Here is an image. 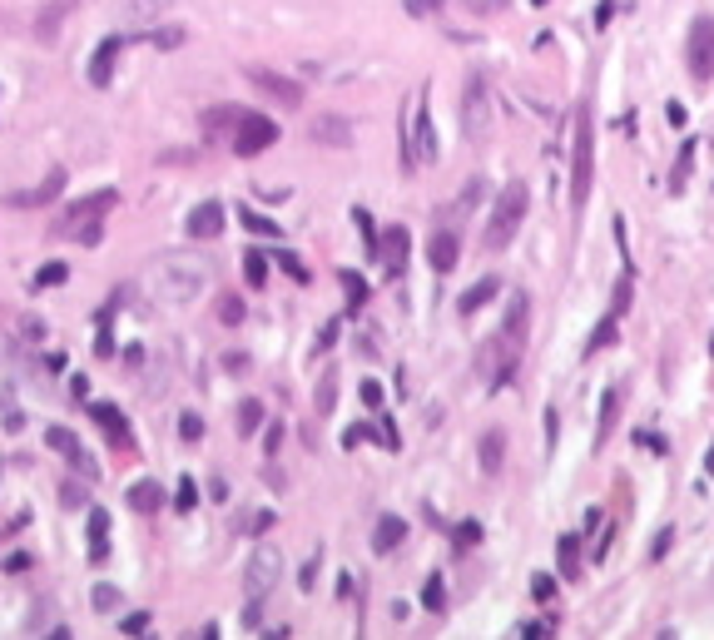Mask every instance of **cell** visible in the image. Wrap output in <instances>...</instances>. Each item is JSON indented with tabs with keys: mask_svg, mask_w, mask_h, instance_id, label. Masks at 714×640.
Here are the masks:
<instances>
[{
	"mask_svg": "<svg viewBox=\"0 0 714 640\" xmlns=\"http://www.w3.org/2000/svg\"><path fill=\"white\" fill-rule=\"evenodd\" d=\"M258 427H264V407H258V402H243V407H238V432H243V437H249V432H258Z\"/></svg>",
	"mask_w": 714,
	"mask_h": 640,
	"instance_id": "obj_33",
	"label": "cell"
},
{
	"mask_svg": "<svg viewBox=\"0 0 714 640\" xmlns=\"http://www.w3.org/2000/svg\"><path fill=\"white\" fill-rule=\"evenodd\" d=\"M526 204H531V194H526L521 179L496 194V213H491V224H487V249H506V243H511V234L521 228V219H526Z\"/></svg>",
	"mask_w": 714,
	"mask_h": 640,
	"instance_id": "obj_3",
	"label": "cell"
},
{
	"mask_svg": "<svg viewBox=\"0 0 714 640\" xmlns=\"http://www.w3.org/2000/svg\"><path fill=\"white\" fill-rule=\"evenodd\" d=\"M224 367H228V373H243V367H249V358H243V352H228Z\"/></svg>",
	"mask_w": 714,
	"mask_h": 640,
	"instance_id": "obj_59",
	"label": "cell"
},
{
	"mask_svg": "<svg viewBox=\"0 0 714 640\" xmlns=\"http://www.w3.org/2000/svg\"><path fill=\"white\" fill-rule=\"evenodd\" d=\"M80 0H50V5H45V11H40V20H35V35L45 40V45H50L55 35H60V26H65V15L75 11Z\"/></svg>",
	"mask_w": 714,
	"mask_h": 640,
	"instance_id": "obj_19",
	"label": "cell"
},
{
	"mask_svg": "<svg viewBox=\"0 0 714 640\" xmlns=\"http://www.w3.org/2000/svg\"><path fill=\"white\" fill-rule=\"evenodd\" d=\"M710 352H714V343H710Z\"/></svg>",
	"mask_w": 714,
	"mask_h": 640,
	"instance_id": "obj_63",
	"label": "cell"
},
{
	"mask_svg": "<svg viewBox=\"0 0 714 640\" xmlns=\"http://www.w3.org/2000/svg\"><path fill=\"white\" fill-rule=\"evenodd\" d=\"M590 174H595V135H590V114L580 110L576 120V174H571V209H586L590 199Z\"/></svg>",
	"mask_w": 714,
	"mask_h": 640,
	"instance_id": "obj_5",
	"label": "cell"
},
{
	"mask_svg": "<svg viewBox=\"0 0 714 640\" xmlns=\"http://www.w3.org/2000/svg\"><path fill=\"white\" fill-rule=\"evenodd\" d=\"M110 556V516L89 512V561H104Z\"/></svg>",
	"mask_w": 714,
	"mask_h": 640,
	"instance_id": "obj_22",
	"label": "cell"
},
{
	"mask_svg": "<svg viewBox=\"0 0 714 640\" xmlns=\"http://www.w3.org/2000/svg\"><path fill=\"white\" fill-rule=\"evenodd\" d=\"M89 417H95V422L110 432L114 447H129V422H125V413H119V407H110V402H95V407H89Z\"/></svg>",
	"mask_w": 714,
	"mask_h": 640,
	"instance_id": "obj_16",
	"label": "cell"
},
{
	"mask_svg": "<svg viewBox=\"0 0 714 640\" xmlns=\"http://www.w3.org/2000/svg\"><path fill=\"white\" fill-rule=\"evenodd\" d=\"M238 114H243V110H234V104H219V110H209V129H224V125H238Z\"/></svg>",
	"mask_w": 714,
	"mask_h": 640,
	"instance_id": "obj_47",
	"label": "cell"
},
{
	"mask_svg": "<svg viewBox=\"0 0 714 640\" xmlns=\"http://www.w3.org/2000/svg\"><path fill=\"white\" fill-rule=\"evenodd\" d=\"M521 636H526V640H546V636H551V626H546V621H526Z\"/></svg>",
	"mask_w": 714,
	"mask_h": 640,
	"instance_id": "obj_54",
	"label": "cell"
},
{
	"mask_svg": "<svg viewBox=\"0 0 714 640\" xmlns=\"http://www.w3.org/2000/svg\"><path fill=\"white\" fill-rule=\"evenodd\" d=\"M432 159H437V129H432V114H426V89H417L412 110H407V129H402V164L422 169Z\"/></svg>",
	"mask_w": 714,
	"mask_h": 640,
	"instance_id": "obj_2",
	"label": "cell"
},
{
	"mask_svg": "<svg viewBox=\"0 0 714 640\" xmlns=\"http://www.w3.org/2000/svg\"><path fill=\"white\" fill-rule=\"evenodd\" d=\"M278 447H283V427H268V437H264V452L273 457Z\"/></svg>",
	"mask_w": 714,
	"mask_h": 640,
	"instance_id": "obj_56",
	"label": "cell"
},
{
	"mask_svg": "<svg viewBox=\"0 0 714 640\" xmlns=\"http://www.w3.org/2000/svg\"><path fill=\"white\" fill-rule=\"evenodd\" d=\"M580 536H561V571L565 576H580Z\"/></svg>",
	"mask_w": 714,
	"mask_h": 640,
	"instance_id": "obj_34",
	"label": "cell"
},
{
	"mask_svg": "<svg viewBox=\"0 0 714 640\" xmlns=\"http://www.w3.org/2000/svg\"><path fill=\"white\" fill-rule=\"evenodd\" d=\"M278 576H283V556H278L273 546H253L249 566H243V590H249V601H264L268 590L278 586Z\"/></svg>",
	"mask_w": 714,
	"mask_h": 640,
	"instance_id": "obj_7",
	"label": "cell"
},
{
	"mask_svg": "<svg viewBox=\"0 0 714 640\" xmlns=\"http://www.w3.org/2000/svg\"><path fill=\"white\" fill-rule=\"evenodd\" d=\"M462 129L472 139H481L491 129V89H487V80L481 75H472L466 80V95H462Z\"/></svg>",
	"mask_w": 714,
	"mask_h": 640,
	"instance_id": "obj_8",
	"label": "cell"
},
{
	"mask_svg": "<svg viewBox=\"0 0 714 640\" xmlns=\"http://www.w3.org/2000/svg\"><path fill=\"white\" fill-rule=\"evenodd\" d=\"M422 605H426V611H447V586H441V576H426Z\"/></svg>",
	"mask_w": 714,
	"mask_h": 640,
	"instance_id": "obj_32",
	"label": "cell"
},
{
	"mask_svg": "<svg viewBox=\"0 0 714 640\" xmlns=\"http://www.w3.org/2000/svg\"><path fill=\"white\" fill-rule=\"evenodd\" d=\"M338 407V373H323V388H318V417H327Z\"/></svg>",
	"mask_w": 714,
	"mask_h": 640,
	"instance_id": "obj_30",
	"label": "cell"
},
{
	"mask_svg": "<svg viewBox=\"0 0 714 640\" xmlns=\"http://www.w3.org/2000/svg\"><path fill=\"white\" fill-rule=\"evenodd\" d=\"M243 278H249V289H264V283H268V258L258 249L243 253Z\"/></svg>",
	"mask_w": 714,
	"mask_h": 640,
	"instance_id": "obj_28",
	"label": "cell"
},
{
	"mask_svg": "<svg viewBox=\"0 0 714 640\" xmlns=\"http://www.w3.org/2000/svg\"><path fill=\"white\" fill-rule=\"evenodd\" d=\"M144 630H150V611H129L119 621V636H144Z\"/></svg>",
	"mask_w": 714,
	"mask_h": 640,
	"instance_id": "obj_42",
	"label": "cell"
},
{
	"mask_svg": "<svg viewBox=\"0 0 714 640\" xmlns=\"http://www.w3.org/2000/svg\"><path fill=\"white\" fill-rule=\"evenodd\" d=\"M481 194H487V179H472V184L462 189V209H472V204L481 199Z\"/></svg>",
	"mask_w": 714,
	"mask_h": 640,
	"instance_id": "obj_53",
	"label": "cell"
},
{
	"mask_svg": "<svg viewBox=\"0 0 714 640\" xmlns=\"http://www.w3.org/2000/svg\"><path fill=\"white\" fill-rule=\"evenodd\" d=\"M125 502H129V512L150 516V512H159V506H164V491H159V482H150V477H144V482H134V487H129V497H125Z\"/></svg>",
	"mask_w": 714,
	"mask_h": 640,
	"instance_id": "obj_20",
	"label": "cell"
},
{
	"mask_svg": "<svg viewBox=\"0 0 714 640\" xmlns=\"http://www.w3.org/2000/svg\"><path fill=\"white\" fill-rule=\"evenodd\" d=\"M640 442H645L650 452H664V437H655V432H640Z\"/></svg>",
	"mask_w": 714,
	"mask_h": 640,
	"instance_id": "obj_60",
	"label": "cell"
},
{
	"mask_svg": "<svg viewBox=\"0 0 714 640\" xmlns=\"http://www.w3.org/2000/svg\"><path fill=\"white\" fill-rule=\"evenodd\" d=\"M704 472H710V477H714V447H710V452H704Z\"/></svg>",
	"mask_w": 714,
	"mask_h": 640,
	"instance_id": "obj_62",
	"label": "cell"
},
{
	"mask_svg": "<svg viewBox=\"0 0 714 640\" xmlns=\"http://www.w3.org/2000/svg\"><path fill=\"white\" fill-rule=\"evenodd\" d=\"M342 289H348V308H352V313H357V308H363V303H367V283H363V278H357V274H348V268H342Z\"/></svg>",
	"mask_w": 714,
	"mask_h": 640,
	"instance_id": "obj_31",
	"label": "cell"
},
{
	"mask_svg": "<svg viewBox=\"0 0 714 640\" xmlns=\"http://www.w3.org/2000/svg\"><path fill=\"white\" fill-rule=\"evenodd\" d=\"M476 457H481V472L487 477H496L506 462V432L502 427H491V432H481V447H476Z\"/></svg>",
	"mask_w": 714,
	"mask_h": 640,
	"instance_id": "obj_15",
	"label": "cell"
},
{
	"mask_svg": "<svg viewBox=\"0 0 714 640\" xmlns=\"http://www.w3.org/2000/svg\"><path fill=\"white\" fill-rule=\"evenodd\" d=\"M615 328H620V318L605 313V323L595 328V333H590V343H586V358H590V352H601V348H610V343H615Z\"/></svg>",
	"mask_w": 714,
	"mask_h": 640,
	"instance_id": "obj_29",
	"label": "cell"
},
{
	"mask_svg": "<svg viewBox=\"0 0 714 640\" xmlns=\"http://www.w3.org/2000/svg\"><path fill=\"white\" fill-rule=\"evenodd\" d=\"M238 224H249L253 234H264V239H278V234H283L278 224H268L264 213H253V209H238Z\"/></svg>",
	"mask_w": 714,
	"mask_h": 640,
	"instance_id": "obj_36",
	"label": "cell"
},
{
	"mask_svg": "<svg viewBox=\"0 0 714 640\" xmlns=\"http://www.w3.org/2000/svg\"><path fill=\"white\" fill-rule=\"evenodd\" d=\"M174 502H179V512H194V502H199V487H194V477L179 482V497H174Z\"/></svg>",
	"mask_w": 714,
	"mask_h": 640,
	"instance_id": "obj_49",
	"label": "cell"
},
{
	"mask_svg": "<svg viewBox=\"0 0 714 640\" xmlns=\"http://www.w3.org/2000/svg\"><path fill=\"white\" fill-rule=\"evenodd\" d=\"M114 601H119V586L100 581V586H95V611H114Z\"/></svg>",
	"mask_w": 714,
	"mask_h": 640,
	"instance_id": "obj_46",
	"label": "cell"
},
{
	"mask_svg": "<svg viewBox=\"0 0 714 640\" xmlns=\"http://www.w3.org/2000/svg\"><path fill=\"white\" fill-rule=\"evenodd\" d=\"M664 125H670V129H685L689 125V110L679 100H670V104H664Z\"/></svg>",
	"mask_w": 714,
	"mask_h": 640,
	"instance_id": "obj_51",
	"label": "cell"
},
{
	"mask_svg": "<svg viewBox=\"0 0 714 640\" xmlns=\"http://www.w3.org/2000/svg\"><path fill=\"white\" fill-rule=\"evenodd\" d=\"M184 35H188V30L164 26V30H154V35H144V40H150V45H159V50H179V45H184Z\"/></svg>",
	"mask_w": 714,
	"mask_h": 640,
	"instance_id": "obj_37",
	"label": "cell"
},
{
	"mask_svg": "<svg viewBox=\"0 0 714 640\" xmlns=\"http://www.w3.org/2000/svg\"><path fill=\"white\" fill-rule=\"evenodd\" d=\"M363 402H367V407H377V402H382V388H377V382H363Z\"/></svg>",
	"mask_w": 714,
	"mask_h": 640,
	"instance_id": "obj_58",
	"label": "cell"
},
{
	"mask_svg": "<svg viewBox=\"0 0 714 640\" xmlns=\"http://www.w3.org/2000/svg\"><path fill=\"white\" fill-rule=\"evenodd\" d=\"M179 437H184V442H199L203 437V417L199 413H184V417H179Z\"/></svg>",
	"mask_w": 714,
	"mask_h": 640,
	"instance_id": "obj_43",
	"label": "cell"
},
{
	"mask_svg": "<svg viewBox=\"0 0 714 640\" xmlns=\"http://www.w3.org/2000/svg\"><path fill=\"white\" fill-rule=\"evenodd\" d=\"M531 596H536L541 605L556 601V576H546V571H541V576H531Z\"/></svg>",
	"mask_w": 714,
	"mask_h": 640,
	"instance_id": "obj_44",
	"label": "cell"
},
{
	"mask_svg": "<svg viewBox=\"0 0 714 640\" xmlns=\"http://www.w3.org/2000/svg\"><path fill=\"white\" fill-rule=\"evenodd\" d=\"M432 5L441 11V0H412V11H417V15H422V11H432Z\"/></svg>",
	"mask_w": 714,
	"mask_h": 640,
	"instance_id": "obj_61",
	"label": "cell"
},
{
	"mask_svg": "<svg viewBox=\"0 0 714 640\" xmlns=\"http://www.w3.org/2000/svg\"><path fill=\"white\" fill-rule=\"evenodd\" d=\"M188 234H194V239H219V234H224V204L203 199L199 209L188 213Z\"/></svg>",
	"mask_w": 714,
	"mask_h": 640,
	"instance_id": "obj_13",
	"label": "cell"
},
{
	"mask_svg": "<svg viewBox=\"0 0 714 640\" xmlns=\"http://www.w3.org/2000/svg\"><path fill=\"white\" fill-rule=\"evenodd\" d=\"M45 442H50L55 452H65V457L80 452V442H75V432H70V427H50V432H45Z\"/></svg>",
	"mask_w": 714,
	"mask_h": 640,
	"instance_id": "obj_35",
	"label": "cell"
},
{
	"mask_svg": "<svg viewBox=\"0 0 714 640\" xmlns=\"http://www.w3.org/2000/svg\"><path fill=\"white\" fill-rule=\"evenodd\" d=\"M278 268H283V274H288L293 283H313V274L303 268V258H298V253H278Z\"/></svg>",
	"mask_w": 714,
	"mask_h": 640,
	"instance_id": "obj_38",
	"label": "cell"
},
{
	"mask_svg": "<svg viewBox=\"0 0 714 640\" xmlns=\"http://www.w3.org/2000/svg\"><path fill=\"white\" fill-rule=\"evenodd\" d=\"M388 264H392V274H402L407 268V228H388Z\"/></svg>",
	"mask_w": 714,
	"mask_h": 640,
	"instance_id": "obj_27",
	"label": "cell"
},
{
	"mask_svg": "<svg viewBox=\"0 0 714 640\" xmlns=\"http://www.w3.org/2000/svg\"><path fill=\"white\" fill-rule=\"evenodd\" d=\"M65 274H70L65 264H45V268L35 274V289H55V283H65Z\"/></svg>",
	"mask_w": 714,
	"mask_h": 640,
	"instance_id": "obj_45",
	"label": "cell"
},
{
	"mask_svg": "<svg viewBox=\"0 0 714 640\" xmlns=\"http://www.w3.org/2000/svg\"><path fill=\"white\" fill-rule=\"evenodd\" d=\"M526 308H531V298H526L521 289H516L511 308H506V328H502V338H516V343H521V333H526Z\"/></svg>",
	"mask_w": 714,
	"mask_h": 640,
	"instance_id": "obj_24",
	"label": "cell"
},
{
	"mask_svg": "<svg viewBox=\"0 0 714 640\" xmlns=\"http://www.w3.org/2000/svg\"><path fill=\"white\" fill-rule=\"evenodd\" d=\"M457 258H462V234H457V228H437L432 243H426V264H432V274H451Z\"/></svg>",
	"mask_w": 714,
	"mask_h": 640,
	"instance_id": "obj_10",
	"label": "cell"
},
{
	"mask_svg": "<svg viewBox=\"0 0 714 640\" xmlns=\"http://www.w3.org/2000/svg\"><path fill=\"white\" fill-rule=\"evenodd\" d=\"M249 80L264 89V95H273L278 104H288V110H298V104H303V85H293V80H288V75H278V70H264V65H253Z\"/></svg>",
	"mask_w": 714,
	"mask_h": 640,
	"instance_id": "obj_9",
	"label": "cell"
},
{
	"mask_svg": "<svg viewBox=\"0 0 714 640\" xmlns=\"http://www.w3.org/2000/svg\"><path fill=\"white\" fill-rule=\"evenodd\" d=\"M556 432H561V417H556V407L546 413V447H556Z\"/></svg>",
	"mask_w": 714,
	"mask_h": 640,
	"instance_id": "obj_57",
	"label": "cell"
},
{
	"mask_svg": "<svg viewBox=\"0 0 714 640\" xmlns=\"http://www.w3.org/2000/svg\"><path fill=\"white\" fill-rule=\"evenodd\" d=\"M462 5H466L472 15H502L506 5H511V0H462Z\"/></svg>",
	"mask_w": 714,
	"mask_h": 640,
	"instance_id": "obj_48",
	"label": "cell"
},
{
	"mask_svg": "<svg viewBox=\"0 0 714 640\" xmlns=\"http://www.w3.org/2000/svg\"><path fill=\"white\" fill-rule=\"evenodd\" d=\"M620 397H626V388H620V382H615V388H605V397H601V422H595V447L610 437L615 417H620Z\"/></svg>",
	"mask_w": 714,
	"mask_h": 640,
	"instance_id": "obj_21",
	"label": "cell"
},
{
	"mask_svg": "<svg viewBox=\"0 0 714 640\" xmlns=\"http://www.w3.org/2000/svg\"><path fill=\"white\" fill-rule=\"evenodd\" d=\"M402 541H407V521H402V516H382V521H377V531H372V551L377 556H392Z\"/></svg>",
	"mask_w": 714,
	"mask_h": 640,
	"instance_id": "obj_17",
	"label": "cell"
},
{
	"mask_svg": "<svg viewBox=\"0 0 714 640\" xmlns=\"http://www.w3.org/2000/svg\"><path fill=\"white\" fill-rule=\"evenodd\" d=\"M496 289H502V283H496V278H481V283H476V289H466L462 298H457V313H476V308H487V303L496 298Z\"/></svg>",
	"mask_w": 714,
	"mask_h": 640,
	"instance_id": "obj_23",
	"label": "cell"
},
{
	"mask_svg": "<svg viewBox=\"0 0 714 640\" xmlns=\"http://www.w3.org/2000/svg\"><path fill=\"white\" fill-rule=\"evenodd\" d=\"M313 581H318V556H313V561H308V566L298 571V586H303V590H313Z\"/></svg>",
	"mask_w": 714,
	"mask_h": 640,
	"instance_id": "obj_55",
	"label": "cell"
},
{
	"mask_svg": "<svg viewBox=\"0 0 714 640\" xmlns=\"http://www.w3.org/2000/svg\"><path fill=\"white\" fill-rule=\"evenodd\" d=\"M268 144H278V125L268 120V114H253L243 110L234 125V154L238 159H253V154H264Z\"/></svg>",
	"mask_w": 714,
	"mask_h": 640,
	"instance_id": "obj_6",
	"label": "cell"
},
{
	"mask_svg": "<svg viewBox=\"0 0 714 640\" xmlns=\"http://www.w3.org/2000/svg\"><path fill=\"white\" fill-rule=\"evenodd\" d=\"M308 139H313V144H327V150H348L352 125L342 120V114H318L313 125H308Z\"/></svg>",
	"mask_w": 714,
	"mask_h": 640,
	"instance_id": "obj_11",
	"label": "cell"
},
{
	"mask_svg": "<svg viewBox=\"0 0 714 640\" xmlns=\"http://www.w3.org/2000/svg\"><path fill=\"white\" fill-rule=\"evenodd\" d=\"M55 239H75V243H85V249H95V243L104 239V224L100 219H70V213H65L60 224H55Z\"/></svg>",
	"mask_w": 714,
	"mask_h": 640,
	"instance_id": "obj_14",
	"label": "cell"
},
{
	"mask_svg": "<svg viewBox=\"0 0 714 640\" xmlns=\"http://www.w3.org/2000/svg\"><path fill=\"white\" fill-rule=\"evenodd\" d=\"M65 189V169H50V174H45V184L40 189H20V194H11V204L15 209H30V204H50L55 194H60Z\"/></svg>",
	"mask_w": 714,
	"mask_h": 640,
	"instance_id": "obj_18",
	"label": "cell"
},
{
	"mask_svg": "<svg viewBox=\"0 0 714 640\" xmlns=\"http://www.w3.org/2000/svg\"><path fill=\"white\" fill-rule=\"evenodd\" d=\"M129 40H134V35H110L100 50H95V60H89V85H100V89L110 85V80H114V60L125 55Z\"/></svg>",
	"mask_w": 714,
	"mask_h": 640,
	"instance_id": "obj_12",
	"label": "cell"
},
{
	"mask_svg": "<svg viewBox=\"0 0 714 640\" xmlns=\"http://www.w3.org/2000/svg\"><path fill=\"white\" fill-rule=\"evenodd\" d=\"M268 527H273V512H253V516H243V521H238V531H243V536H264Z\"/></svg>",
	"mask_w": 714,
	"mask_h": 640,
	"instance_id": "obj_39",
	"label": "cell"
},
{
	"mask_svg": "<svg viewBox=\"0 0 714 640\" xmlns=\"http://www.w3.org/2000/svg\"><path fill=\"white\" fill-rule=\"evenodd\" d=\"M695 154H700V139H689L685 150H679V164H675V174H670V194H679V189L689 184V174H695Z\"/></svg>",
	"mask_w": 714,
	"mask_h": 640,
	"instance_id": "obj_25",
	"label": "cell"
},
{
	"mask_svg": "<svg viewBox=\"0 0 714 640\" xmlns=\"http://www.w3.org/2000/svg\"><path fill=\"white\" fill-rule=\"evenodd\" d=\"M670 546H675V527H664L660 536H655V546H650V561H664V556H670Z\"/></svg>",
	"mask_w": 714,
	"mask_h": 640,
	"instance_id": "obj_52",
	"label": "cell"
},
{
	"mask_svg": "<svg viewBox=\"0 0 714 640\" xmlns=\"http://www.w3.org/2000/svg\"><path fill=\"white\" fill-rule=\"evenodd\" d=\"M476 541H481V527H476V521H462V527L451 531V546H457V551H466V546H476Z\"/></svg>",
	"mask_w": 714,
	"mask_h": 640,
	"instance_id": "obj_41",
	"label": "cell"
},
{
	"mask_svg": "<svg viewBox=\"0 0 714 640\" xmlns=\"http://www.w3.org/2000/svg\"><path fill=\"white\" fill-rule=\"evenodd\" d=\"M685 65H689V80H695V85H710L714 80V20L710 15H695V20H689Z\"/></svg>",
	"mask_w": 714,
	"mask_h": 640,
	"instance_id": "obj_4",
	"label": "cell"
},
{
	"mask_svg": "<svg viewBox=\"0 0 714 640\" xmlns=\"http://www.w3.org/2000/svg\"><path fill=\"white\" fill-rule=\"evenodd\" d=\"M169 5H174V0H125V15L129 20H159Z\"/></svg>",
	"mask_w": 714,
	"mask_h": 640,
	"instance_id": "obj_26",
	"label": "cell"
},
{
	"mask_svg": "<svg viewBox=\"0 0 714 640\" xmlns=\"http://www.w3.org/2000/svg\"><path fill=\"white\" fill-rule=\"evenodd\" d=\"M60 497H65V506H85L89 502V487H85V482H65Z\"/></svg>",
	"mask_w": 714,
	"mask_h": 640,
	"instance_id": "obj_50",
	"label": "cell"
},
{
	"mask_svg": "<svg viewBox=\"0 0 714 640\" xmlns=\"http://www.w3.org/2000/svg\"><path fill=\"white\" fill-rule=\"evenodd\" d=\"M209 274H213L209 258H199L188 249H169L150 264V293L159 303H194L209 289Z\"/></svg>",
	"mask_w": 714,
	"mask_h": 640,
	"instance_id": "obj_1",
	"label": "cell"
},
{
	"mask_svg": "<svg viewBox=\"0 0 714 640\" xmlns=\"http://www.w3.org/2000/svg\"><path fill=\"white\" fill-rule=\"evenodd\" d=\"M243 313H249V308H243V303H238L234 293H228V298H219V323L234 328V323H243Z\"/></svg>",
	"mask_w": 714,
	"mask_h": 640,
	"instance_id": "obj_40",
	"label": "cell"
}]
</instances>
